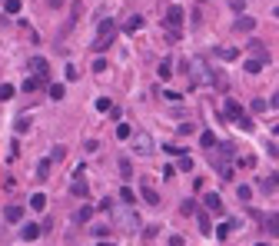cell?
Wrapping results in <instances>:
<instances>
[{
    "mask_svg": "<svg viewBox=\"0 0 279 246\" xmlns=\"http://www.w3.org/2000/svg\"><path fill=\"white\" fill-rule=\"evenodd\" d=\"M30 209H47V196H43V193H34V196H30Z\"/></svg>",
    "mask_w": 279,
    "mask_h": 246,
    "instance_id": "obj_19",
    "label": "cell"
},
{
    "mask_svg": "<svg viewBox=\"0 0 279 246\" xmlns=\"http://www.w3.org/2000/svg\"><path fill=\"white\" fill-rule=\"evenodd\" d=\"M63 156H67V147H54V156H50V160H54V163H60Z\"/></svg>",
    "mask_w": 279,
    "mask_h": 246,
    "instance_id": "obj_39",
    "label": "cell"
},
{
    "mask_svg": "<svg viewBox=\"0 0 279 246\" xmlns=\"http://www.w3.org/2000/svg\"><path fill=\"white\" fill-rule=\"evenodd\" d=\"M50 167H54V160H40V167H37V176H40V180H47Z\"/></svg>",
    "mask_w": 279,
    "mask_h": 246,
    "instance_id": "obj_26",
    "label": "cell"
},
{
    "mask_svg": "<svg viewBox=\"0 0 279 246\" xmlns=\"http://www.w3.org/2000/svg\"><path fill=\"white\" fill-rule=\"evenodd\" d=\"M269 107H273V110H279V94H273V96H269Z\"/></svg>",
    "mask_w": 279,
    "mask_h": 246,
    "instance_id": "obj_43",
    "label": "cell"
},
{
    "mask_svg": "<svg viewBox=\"0 0 279 246\" xmlns=\"http://www.w3.org/2000/svg\"><path fill=\"white\" fill-rule=\"evenodd\" d=\"M14 96V87L10 83H0V100H10Z\"/></svg>",
    "mask_w": 279,
    "mask_h": 246,
    "instance_id": "obj_37",
    "label": "cell"
},
{
    "mask_svg": "<svg viewBox=\"0 0 279 246\" xmlns=\"http://www.w3.org/2000/svg\"><path fill=\"white\" fill-rule=\"evenodd\" d=\"M27 70H30L34 76H40V80H43L50 67H47V60H43V57H30V60H27Z\"/></svg>",
    "mask_w": 279,
    "mask_h": 246,
    "instance_id": "obj_6",
    "label": "cell"
},
{
    "mask_svg": "<svg viewBox=\"0 0 279 246\" xmlns=\"http://www.w3.org/2000/svg\"><path fill=\"white\" fill-rule=\"evenodd\" d=\"M206 209H209V213H216V216H223V200H220V196H216V193H206Z\"/></svg>",
    "mask_w": 279,
    "mask_h": 246,
    "instance_id": "obj_9",
    "label": "cell"
},
{
    "mask_svg": "<svg viewBox=\"0 0 279 246\" xmlns=\"http://www.w3.org/2000/svg\"><path fill=\"white\" fill-rule=\"evenodd\" d=\"M37 236H40V227H37V223H23V227H20V240H23V243H34Z\"/></svg>",
    "mask_w": 279,
    "mask_h": 246,
    "instance_id": "obj_8",
    "label": "cell"
},
{
    "mask_svg": "<svg viewBox=\"0 0 279 246\" xmlns=\"http://www.w3.org/2000/svg\"><path fill=\"white\" fill-rule=\"evenodd\" d=\"M113 37H116V23L107 17L103 23H100V34H96V40H93V50H107V47L113 43Z\"/></svg>",
    "mask_w": 279,
    "mask_h": 246,
    "instance_id": "obj_3",
    "label": "cell"
},
{
    "mask_svg": "<svg viewBox=\"0 0 279 246\" xmlns=\"http://www.w3.org/2000/svg\"><path fill=\"white\" fill-rule=\"evenodd\" d=\"M70 189H74V196H87V193H90V187H87V180H80V173H76V180L70 183Z\"/></svg>",
    "mask_w": 279,
    "mask_h": 246,
    "instance_id": "obj_14",
    "label": "cell"
},
{
    "mask_svg": "<svg viewBox=\"0 0 279 246\" xmlns=\"http://www.w3.org/2000/svg\"><path fill=\"white\" fill-rule=\"evenodd\" d=\"M176 130H180V136H189V133H196V123H189V120H186V123H180Z\"/></svg>",
    "mask_w": 279,
    "mask_h": 246,
    "instance_id": "obj_29",
    "label": "cell"
},
{
    "mask_svg": "<svg viewBox=\"0 0 279 246\" xmlns=\"http://www.w3.org/2000/svg\"><path fill=\"white\" fill-rule=\"evenodd\" d=\"M253 27H256V20H253V17H240L236 23H233V30H236V34H249Z\"/></svg>",
    "mask_w": 279,
    "mask_h": 246,
    "instance_id": "obj_10",
    "label": "cell"
},
{
    "mask_svg": "<svg viewBox=\"0 0 279 246\" xmlns=\"http://www.w3.org/2000/svg\"><path fill=\"white\" fill-rule=\"evenodd\" d=\"M236 196H240L242 203H249V200H253V187H246V183H242V187H236Z\"/></svg>",
    "mask_w": 279,
    "mask_h": 246,
    "instance_id": "obj_24",
    "label": "cell"
},
{
    "mask_svg": "<svg viewBox=\"0 0 279 246\" xmlns=\"http://www.w3.org/2000/svg\"><path fill=\"white\" fill-rule=\"evenodd\" d=\"M249 50H253V57H256V60H262V63H266V60H269V50H266V47H262V43H256V40H253V43H249Z\"/></svg>",
    "mask_w": 279,
    "mask_h": 246,
    "instance_id": "obj_15",
    "label": "cell"
},
{
    "mask_svg": "<svg viewBox=\"0 0 279 246\" xmlns=\"http://www.w3.org/2000/svg\"><path fill=\"white\" fill-rule=\"evenodd\" d=\"M216 57H220V60H236V50H233V47H220Z\"/></svg>",
    "mask_w": 279,
    "mask_h": 246,
    "instance_id": "obj_27",
    "label": "cell"
},
{
    "mask_svg": "<svg viewBox=\"0 0 279 246\" xmlns=\"http://www.w3.org/2000/svg\"><path fill=\"white\" fill-rule=\"evenodd\" d=\"M242 70H246V74H260V70H262V60L249 57V60H246V63H242Z\"/></svg>",
    "mask_w": 279,
    "mask_h": 246,
    "instance_id": "obj_20",
    "label": "cell"
},
{
    "mask_svg": "<svg viewBox=\"0 0 279 246\" xmlns=\"http://www.w3.org/2000/svg\"><path fill=\"white\" fill-rule=\"evenodd\" d=\"M3 10L7 14H20V0H3Z\"/></svg>",
    "mask_w": 279,
    "mask_h": 246,
    "instance_id": "obj_32",
    "label": "cell"
},
{
    "mask_svg": "<svg viewBox=\"0 0 279 246\" xmlns=\"http://www.w3.org/2000/svg\"><path fill=\"white\" fill-rule=\"evenodd\" d=\"M262 223H266V229H269L273 236H279V213H269V216H266Z\"/></svg>",
    "mask_w": 279,
    "mask_h": 246,
    "instance_id": "obj_17",
    "label": "cell"
},
{
    "mask_svg": "<svg viewBox=\"0 0 279 246\" xmlns=\"http://www.w3.org/2000/svg\"><path fill=\"white\" fill-rule=\"evenodd\" d=\"M3 220H7V223H20V220H23V207H7L3 209Z\"/></svg>",
    "mask_w": 279,
    "mask_h": 246,
    "instance_id": "obj_11",
    "label": "cell"
},
{
    "mask_svg": "<svg viewBox=\"0 0 279 246\" xmlns=\"http://www.w3.org/2000/svg\"><path fill=\"white\" fill-rule=\"evenodd\" d=\"M156 74H160V80H169V76H173V60H160Z\"/></svg>",
    "mask_w": 279,
    "mask_h": 246,
    "instance_id": "obj_16",
    "label": "cell"
},
{
    "mask_svg": "<svg viewBox=\"0 0 279 246\" xmlns=\"http://www.w3.org/2000/svg\"><path fill=\"white\" fill-rule=\"evenodd\" d=\"M236 127H240V130H242V133H253V127H256V123H253V120H249V116L242 114V116H240V120H236Z\"/></svg>",
    "mask_w": 279,
    "mask_h": 246,
    "instance_id": "obj_23",
    "label": "cell"
},
{
    "mask_svg": "<svg viewBox=\"0 0 279 246\" xmlns=\"http://www.w3.org/2000/svg\"><path fill=\"white\" fill-rule=\"evenodd\" d=\"M90 216H93V207H80V209L74 213V220H76V223H87Z\"/></svg>",
    "mask_w": 279,
    "mask_h": 246,
    "instance_id": "obj_21",
    "label": "cell"
},
{
    "mask_svg": "<svg viewBox=\"0 0 279 246\" xmlns=\"http://www.w3.org/2000/svg\"><path fill=\"white\" fill-rule=\"evenodd\" d=\"M100 246H113V243H100Z\"/></svg>",
    "mask_w": 279,
    "mask_h": 246,
    "instance_id": "obj_46",
    "label": "cell"
},
{
    "mask_svg": "<svg viewBox=\"0 0 279 246\" xmlns=\"http://www.w3.org/2000/svg\"><path fill=\"white\" fill-rule=\"evenodd\" d=\"M196 223H200V233H206V236L213 233V229H209V216H206V213H196Z\"/></svg>",
    "mask_w": 279,
    "mask_h": 246,
    "instance_id": "obj_25",
    "label": "cell"
},
{
    "mask_svg": "<svg viewBox=\"0 0 279 246\" xmlns=\"http://www.w3.org/2000/svg\"><path fill=\"white\" fill-rule=\"evenodd\" d=\"M183 20H186V10H183V7H176V3H173V7H169V10H167V27H169V40H176V37H180V27H183Z\"/></svg>",
    "mask_w": 279,
    "mask_h": 246,
    "instance_id": "obj_4",
    "label": "cell"
},
{
    "mask_svg": "<svg viewBox=\"0 0 279 246\" xmlns=\"http://www.w3.org/2000/svg\"><path fill=\"white\" fill-rule=\"evenodd\" d=\"M200 143H203L206 150H209V147H220V143H216V136H213V133H203V136H200Z\"/></svg>",
    "mask_w": 279,
    "mask_h": 246,
    "instance_id": "obj_31",
    "label": "cell"
},
{
    "mask_svg": "<svg viewBox=\"0 0 279 246\" xmlns=\"http://www.w3.org/2000/svg\"><path fill=\"white\" fill-rule=\"evenodd\" d=\"M169 246H183V236H169Z\"/></svg>",
    "mask_w": 279,
    "mask_h": 246,
    "instance_id": "obj_44",
    "label": "cell"
},
{
    "mask_svg": "<svg viewBox=\"0 0 279 246\" xmlns=\"http://www.w3.org/2000/svg\"><path fill=\"white\" fill-rule=\"evenodd\" d=\"M113 227L120 229V233H136L140 229V216L133 213V207L120 203V207H113Z\"/></svg>",
    "mask_w": 279,
    "mask_h": 246,
    "instance_id": "obj_1",
    "label": "cell"
},
{
    "mask_svg": "<svg viewBox=\"0 0 279 246\" xmlns=\"http://www.w3.org/2000/svg\"><path fill=\"white\" fill-rule=\"evenodd\" d=\"M249 107H253V114H266V110H269V103H266V100H253Z\"/></svg>",
    "mask_w": 279,
    "mask_h": 246,
    "instance_id": "obj_30",
    "label": "cell"
},
{
    "mask_svg": "<svg viewBox=\"0 0 279 246\" xmlns=\"http://www.w3.org/2000/svg\"><path fill=\"white\" fill-rule=\"evenodd\" d=\"M189 83H193V87H203V83H213V74L206 70V60H203V57L189 60Z\"/></svg>",
    "mask_w": 279,
    "mask_h": 246,
    "instance_id": "obj_2",
    "label": "cell"
},
{
    "mask_svg": "<svg viewBox=\"0 0 279 246\" xmlns=\"http://www.w3.org/2000/svg\"><path fill=\"white\" fill-rule=\"evenodd\" d=\"M27 127H30V120H27V116H20V120H17V133H23Z\"/></svg>",
    "mask_w": 279,
    "mask_h": 246,
    "instance_id": "obj_41",
    "label": "cell"
},
{
    "mask_svg": "<svg viewBox=\"0 0 279 246\" xmlns=\"http://www.w3.org/2000/svg\"><path fill=\"white\" fill-rule=\"evenodd\" d=\"M260 246H266V243H260Z\"/></svg>",
    "mask_w": 279,
    "mask_h": 246,
    "instance_id": "obj_48",
    "label": "cell"
},
{
    "mask_svg": "<svg viewBox=\"0 0 279 246\" xmlns=\"http://www.w3.org/2000/svg\"><path fill=\"white\" fill-rule=\"evenodd\" d=\"M226 116H229L233 123H236V120H240V116H242V107H240V103H236V100H226Z\"/></svg>",
    "mask_w": 279,
    "mask_h": 246,
    "instance_id": "obj_13",
    "label": "cell"
},
{
    "mask_svg": "<svg viewBox=\"0 0 279 246\" xmlns=\"http://www.w3.org/2000/svg\"><path fill=\"white\" fill-rule=\"evenodd\" d=\"M63 94H67L63 83H54V87H50V96H54V100H63Z\"/></svg>",
    "mask_w": 279,
    "mask_h": 246,
    "instance_id": "obj_28",
    "label": "cell"
},
{
    "mask_svg": "<svg viewBox=\"0 0 279 246\" xmlns=\"http://www.w3.org/2000/svg\"><path fill=\"white\" fill-rule=\"evenodd\" d=\"M229 7H233V10H242V7H246V0H229Z\"/></svg>",
    "mask_w": 279,
    "mask_h": 246,
    "instance_id": "obj_42",
    "label": "cell"
},
{
    "mask_svg": "<svg viewBox=\"0 0 279 246\" xmlns=\"http://www.w3.org/2000/svg\"><path fill=\"white\" fill-rule=\"evenodd\" d=\"M276 17H279V7H276Z\"/></svg>",
    "mask_w": 279,
    "mask_h": 246,
    "instance_id": "obj_47",
    "label": "cell"
},
{
    "mask_svg": "<svg viewBox=\"0 0 279 246\" xmlns=\"http://www.w3.org/2000/svg\"><path fill=\"white\" fill-rule=\"evenodd\" d=\"M180 213H183V216H193V213H196V207H193V200H183V207H180Z\"/></svg>",
    "mask_w": 279,
    "mask_h": 246,
    "instance_id": "obj_35",
    "label": "cell"
},
{
    "mask_svg": "<svg viewBox=\"0 0 279 246\" xmlns=\"http://www.w3.org/2000/svg\"><path fill=\"white\" fill-rule=\"evenodd\" d=\"M176 170L189 173V170H193V160H189V156H180V163H176Z\"/></svg>",
    "mask_w": 279,
    "mask_h": 246,
    "instance_id": "obj_33",
    "label": "cell"
},
{
    "mask_svg": "<svg viewBox=\"0 0 279 246\" xmlns=\"http://www.w3.org/2000/svg\"><path fill=\"white\" fill-rule=\"evenodd\" d=\"M269 153H273V156H279V150H276V147H269Z\"/></svg>",
    "mask_w": 279,
    "mask_h": 246,
    "instance_id": "obj_45",
    "label": "cell"
},
{
    "mask_svg": "<svg viewBox=\"0 0 279 246\" xmlns=\"http://www.w3.org/2000/svg\"><path fill=\"white\" fill-rule=\"evenodd\" d=\"M140 27H143V17H136V14H133V17L127 20V23H123V30H127V34H136Z\"/></svg>",
    "mask_w": 279,
    "mask_h": 246,
    "instance_id": "obj_18",
    "label": "cell"
},
{
    "mask_svg": "<svg viewBox=\"0 0 279 246\" xmlns=\"http://www.w3.org/2000/svg\"><path fill=\"white\" fill-rule=\"evenodd\" d=\"M116 136H120V140H130V123H120V127H116Z\"/></svg>",
    "mask_w": 279,
    "mask_h": 246,
    "instance_id": "obj_36",
    "label": "cell"
},
{
    "mask_svg": "<svg viewBox=\"0 0 279 246\" xmlns=\"http://www.w3.org/2000/svg\"><path fill=\"white\" fill-rule=\"evenodd\" d=\"M120 200H123L127 207H133V189H130V187H123V189H120Z\"/></svg>",
    "mask_w": 279,
    "mask_h": 246,
    "instance_id": "obj_34",
    "label": "cell"
},
{
    "mask_svg": "<svg viewBox=\"0 0 279 246\" xmlns=\"http://www.w3.org/2000/svg\"><path fill=\"white\" fill-rule=\"evenodd\" d=\"M40 83H43L40 76H27V80H23V94H34V90H37Z\"/></svg>",
    "mask_w": 279,
    "mask_h": 246,
    "instance_id": "obj_22",
    "label": "cell"
},
{
    "mask_svg": "<svg viewBox=\"0 0 279 246\" xmlns=\"http://www.w3.org/2000/svg\"><path fill=\"white\" fill-rule=\"evenodd\" d=\"M213 167H216V173H220L223 180H233V167H229L226 160H216V156H213Z\"/></svg>",
    "mask_w": 279,
    "mask_h": 246,
    "instance_id": "obj_12",
    "label": "cell"
},
{
    "mask_svg": "<svg viewBox=\"0 0 279 246\" xmlns=\"http://www.w3.org/2000/svg\"><path fill=\"white\" fill-rule=\"evenodd\" d=\"M120 173H123L127 180H130V176H133V167H130V160H120Z\"/></svg>",
    "mask_w": 279,
    "mask_h": 246,
    "instance_id": "obj_38",
    "label": "cell"
},
{
    "mask_svg": "<svg viewBox=\"0 0 279 246\" xmlns=\"http://www.w3.org/2000/svg\"><path fill=\"white\" fill-rule=\"evenodd\" d=\"M153 150H156V143H153V136H149V133H136V136H133V153L149 156Z\"/></svg>",
    "mask_w": 279,
    "mask_h": 246,
    "instance_id": "obj_5",
    "label": "cell"
},
{
    "mask_svg": "<svg viewBox=\"0 0 279 246\" xmlns=\"http://www.w3.org/2000/svg\"><path fill=\"white\" fill-rule=\"evenodd\" d=\"M140 196H143V200H147L149 207H160V193H156V189L149 187L147 180H143V183H140Z\"/></svg>",
    "mask_w": 279,
    "mask_h": 246,
    "instance_id": "obj_7",
    "label": "cell"
},
{
    "mask_svg": "<svg viewBox=\"0 0 279 246\" xmlns=\"http://www.w3.org/2000/svg\"><path fill=\"white\" fill-rule=\"evenodd\" d=\"M229 229H233V223H223V227L216 229V236H220V240H226V236H229Z\"/></svg>",
    "mask_w": 279,
    "mask_h": 246,
    "instance_id": "obj_40",
    "label": "cell"
}]
</instances>
